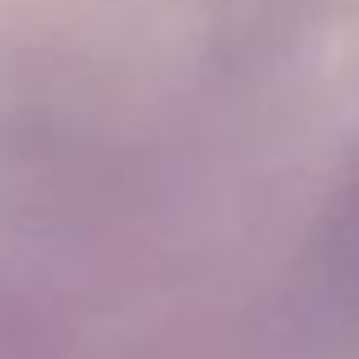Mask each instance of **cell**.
I'll list each match as a JSON object with an SVG mask.
<instances>
[{
  "label": "cell",
  "mask_w": 359,
  "mask_h": 359,
  "mask_svg": "<svg viewBox=\"0 0 359 359\" xmlns=\"http://www.w3.org/2000/svg\"><path fill=\"white\" fill-rule=\"evenodd\" d=\"M355 237H359V214H355ZM355 259H359V241H355Z\"/></svg>",
  "instance_id": "1"
}]
</instances>
